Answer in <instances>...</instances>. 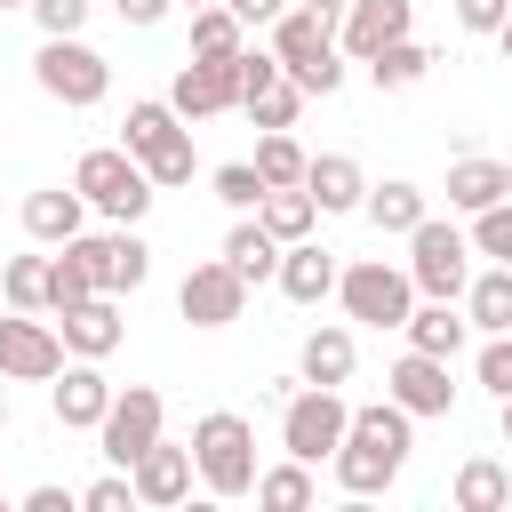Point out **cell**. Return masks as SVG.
Wrapping results in <instances>:
<instances>
[{
	"label": "cell",
	"instance_id": "cell-49",
	"mask_svg": "<svg viewBox=\"0 0 512 512\" xmlns=\"http://www.w3.org/2000/svg\"><path fill=\"white\" fill-rule=\"evenodd\" d=\"M0 432H8V392H0Z\"/></svg>",
	"mask_w": 512,
	"mask_h": 512
},
{
	"label": "cell",
	"instance_id": "cell-37",
	"mask_svg": "<svg viewBox=\"0 0 512 512\" xmlns=\"http://www.w3.org/2000/svg\"><path fill=\"white\" fill-rule=\"evenodd\" d=\"M240 112H248V120H256V128H296V112H304V88H296V80H288V72H280V80H272V88H264V96H248V104H240Z\"/></svg>",
	"mask_w": 512,
	"mask_h": 512
},
{
	"label": "cell",
	"instance_id": "cell-30",
	"mask_svg": "<svg viewBox=\"0 0 512 512\" xmlns=\"http://www.w3.org/2000/svg\"><path fill=\"white\" fill-rule=\"evenodd\" d=\"M424 72H432V48H424V40H416V32H408V40H392V48H376V56H368V80H376V88H384V96H400V88H416V80H424Z\"/></svg>",
	"mask_w": 512,
	"mask_h": 512
},
{
	"label": "cell",
	"instance_id": "cell-9",
	"mask_svg": "<svg viewBox=\"0 0 512 512\" xmlns=\"http://www.w3.org/2000/svg\"><path fill=\"white\" fill-rule=\"evenodd\" d=\"M176 312H184L192 328H232V320L248 312V280H240L224 256H208V264H192V272H184Z\"/></svg>",
	"mask_w": 512,
	"mask_h": 512
},
{
	"label": "cell",
	"instance_id": "cell-52",
	"mask_svg": "<svg viewBox=\"0 0 512 512\" xmlns=\"http://www.w3.org/2000/svg\"><path fill=\"white\" fill-rule=\"evenodd\" d=\"M504 184H512V160H504Z\"/></svg>",
	"mask_w": 512,
	"mask_h": 512
},
{
	"label": "cell",
	"instance_id": "cell-8",
	"mask_svg": "<svg viewBox=\"0 0 512 512\" xmlns=\"http://www.w3.org/2000/svg\"><path fill=\"white\" fill-rule=\"evenodd\" d=\"M64 368V328L40 312H8L0 320V376L8 384H48Z\"/></svg>",
	"mask_w": 512,
	"mask_h": 512
},
{
	"label": "cell",
	"instance_id": "cell-32",
	"mask_svg": "<svg viewBox=\"0 0 512 512\" xmlns=\"http://www.w3.org/2000/svg\"><path fill=\"white\" fill-rule=\"evenodd\" d=\"M240 48H248V24H240L224 0L192 8V56H240Z\"/></svg>",
	"mask_w": 512,
	"mask_h": 512
},
{
	"label": "cell",
	"instance_id": "cell-26",
	"mask_svg": "<svg viewBox=\"0 0 512 512\" xmlns=\"http://www.w3.org/2000/svg\"><path fill=\"white\" fill-rule=\"evenodd\" d=\"M456 512H512V472L496 456H464L456 464Z\"/></svg>",
	"mask_w": 512,
	"mask_h": 512
},
{
	"label": "cell",
	"instance_id": "cell-24",
	"mask_svg": "<svg viewBox=\"0 0 512 512\" xmlns=\"http://www.w3.org/2000/svg\"><path fill=\"white\" fill-rule=\"evenodd\" d=\"M512 184H504V160H488V152H464L456 168H448V208H464V216H480V208H496Z\"/></svg>",
	"mask_w": 512,
	"mask_h": 512
},
{
	"label": "cell",
	"instance_id": "cell-23",
	"mask_svg": "<svg viewBox=\"0 0 512 512\" xmlns=\"http://www.w3.org/2000/svg\"><path fill=\"white\" fill-rule=\"evenodd\" d=\"M296 368H304V384H352V368H360V344H352V328H312L304 336V352H296Z\"/></svg>",
	"mask_w": 512,
	"mask_h": 512
},
{
	"label": "cell",
	"instance_id": "cell-42",
	"mask_svg": "<svg viewBox=\"0 0 512 512\" xmlns=\"http://www.w3.org/2000/svg\"><path fill=\"white\" fill-rule=\"evenodd\" d=\"M88 8H96V0H32V24H40V40H48V32H80Z\"/></svg>",
	"mask_w": 512,
	"mask_h": 512
},
{
	"label": "cell",
	"instance_id": "cell-36",
	"mask_svg": "<svg viewBox=\"0 0 512 512\" xmlns=\"http://www.w3.org/2000/svg\"><path fill=\"white\" fill-rule=\"evenodd\" d=\"M208 184H216V200H224V208H240V216H256V208H264V192H272L256 160H224Z\"/></svg>",
	"mask_w": 512,
	"mask_h": 512
},
{
	"label": "cell",
	"instance_id": "cell-6",
	"mask_svg": "<svg viewBox=\"0 0 512 512\" xmlns=\"http://www.w3.org/2000/svg\"><path fill=\"white\" fill-rule=\"evenodd\" d=\"M408 280H416V296H464L472 288V232L424 216L408 232Z\"/></svg>",
	"mask_w": 512,
	"mask_h": 512
},
{
	"label": "cell",
	"instance_id": "cell-39",
	"mask_svg": "<svg viewBox=\"0 0 512 512\" xmlns=\"http://www.w3.org/2000/svg\"><path fill=\"white\" fill-rule=\"evenodd\" d=\"M472 256H496V264H512V192H504L496 208H480V216H472Z\"/></svg>",
	"mask_w": 512,
	"mask_h": 512
},
{
	"label": "cell",
	"instance_id": "cell-40",
	"mask_svg": "<svg viewBox=\"0 0 512 512\" xmlns=\"http://www.w3.org/2000/svg\"><path fill=\"white\" fill-rule=\"evenodd\" d=\"M80 504H88V512H128V504H136V480L112 464L104 480H88V488H80Z\"/></svg>",
	"mask_w": 512,
	"mask_h": 512
},
{
	"label": "cell",
	"instance_id": "cell-15",
	"mask_svg": "<svg viewBox=\"0 0 512 512\" xmlns=\"http://www.w3.org/2000/svg\"><path fill=\"white\" fill-rule=\"evenodd\" d=\"M56 328H64V352L72 360H104V352H120V336H128V320H120V296H80V304H64L56 312Z\"/></svg>",
	"mask_w": 512,
	"mask_h": 512
},
{
	"label": "cell",
	"instance_id": "cell-25",
	"mask_svg": "<svg viewBox=\"0 0 512 512\" xmlns=\"http://www.w3.org/2000/svg\"><path fill=\"white\" fill-rule=\"evenodd\" d=\"M224 264L256 288V280H280V240L264 232V216H240L232 232H224Z\"/></svg>",
	"mask_w": 512,
	"mask_h": 512
},
{
	"label": "cell",
	"instance_id": "cell-3",
	"mask_svg": "<svg viewBox=\"0 0 512 512\" xmlns=\"http://www.w3.org/2000/svg\"><path fill=\"white\" fill-rule=\"evenodd\" d=\"M32 80H40V96H56L64 112H88V104L112 96V64H104L80 32H48L40 56H32Z\"/></svg>",
	"mask_w": 512,
	"mask_h": 512
},
{
	"label": "cell",
	"instance_id": "cell-44",
	"mask_svg": "<svg viewBox=\"0 0 512 512\" xmlns=\"http://www.w3.org/2000/svg\"><path fill=\"white\" fill-rule=\"evenodd\" d=\"M80 496L72 488H56V480H40V488H24V512H72Z\"/></svg>",
	"mask_w": 512,
	"mask_h": 512
},
{
	"label": "cell",
	"instance_id": "cell-19",
	"mask_svg": "<svg viewBox=\"0 0 512 512\" xmlns=\"http://www.w3.org/2000/svg\"><path fill=\"white\" fill-rule=\"evenodd\" d=\"M304 192L320 200V216H352V208L368 200V176H360V160H352V152H312Z\"/></svg>",
	"mask_w": 512,
	"mask_h": 512
},
{
	"label": "cell",
	"instance_id": "cell-14",
	"mask_svg": "<svg viewBox=\"0 0 512 512\" xmlns=\"http://www.w3.org/2000/svg\"><path fill=\"white\" fill-rule=\"evenodd\" d=\"M384 392H392V400H400L408 416H448V408H456V384H448V360H440V352H416V344H408V352L392 360V376H384Z\"/></svg>",
	"mask_w": 512,
	"mask_h": 512
},
{
	"label": "cell",
	"instance_id": "cell-21",
	"mask_svg": "<svg viewBox=\"0 0 512 512\" xmlns=\"http://www.w3.org/2000/svg\"><path fill=\"white\" fill-rule=\"evenodd\" d=\"M416 352H440V360H456L464 352V336H472V312H456V296H424L416 312H408V328H400Z\"/></svg>",
	"mask_w": 512,
	"mask_h": 512
},
{
	"label": "cell",
	"instance_id": "cell-53",
	"mask_svg": "<svg viewBox=\"0 0 512 512\" xmlns=\"http://www.w3.org/2000/svg\"><path fill=\"white\" fill-rule=\"evenodd\" d=\"M0 504H8V488H0Z\"/></svg>",
	"mask_w": 512,
	"mask_h": 512
},
{
	"label": "cell",
	"instance_id": "cell-46",
	"mask_svg": "<svg viewBox=\"0 0 512 512\" xmlns=\"http://www.w3.org/2000/svg\"><path fill=\"white\" fill-rule=\"evenodd\" d=\"M224 8H232V16H240V24H272V16H280V8H288V0H224Z\"/></svg>",
	"mask_w": 512,
	"mask_h": 512
},
{
	"label": "cell",
	"instance_id": "cell-12",
	"mask_svg": "<svg viewBox=\"0 0 512 512\" xmlns=\"http://www.w3.org/2000/svg\"><path fill=\"white\" fill-rule=\"evenodd\" d=\"M72 248L96 264V288H104V296H136V288L152 280V248L136 240V224H120V232H80Z\"/></svg>",
	"mask_w": 512,
	"mask_h": 512
},
{
	"label": "cell",
	"instance_id": "cell-17",
	"mask_svg": "<svg viewBox=\"0 0 512 512\" xmlns=\"http://www.w3.org/2000/svg\"><path fill=\"white\" fill-rule=\"evenodd\" d=\"M408 24H416V0H352V8H344V32H336V48H344L352 64H368L376 48L408 40Z\"/></svg>",
	"mask_w": 512,
	"mask_h": 512
},
{
	"label": "cell",
	"instance_id": "cell-22",
	"mask_svg": "<svg viewBox=\"0 0 512 512\" xmlns=\"http://www.w3.org/2000/svg\"><path fill=\"white\" fill-rule=\"evenodd\" d=\"M360 216L376 224V232H416L432 208H424V184H408V176H384V184H368V200H360Z\"/></svg>",
	"mask_w": 512,
	"mask_h": 512
},
{
	"label": "cell",
	"instance_id": "cell-7",
	"mask_svg": "<svg viewBox=\"0 0 512 512\" xmlns=\"http://www.w3.org/2000/svg\"><path fill=\"white\" fill-rule=\"evenodd\" d=\"M160 416H168V408H160V392H152V384H128V392H112V408H104V424H96V448H104V464H120V472H128V464H136V456L160 440Z\"/></svg>",
	"mask_w": 512,
	"mask_h": 512
},
{
	"label": "cell",
	"instance_id": "cell-28",
	"mask_svg": "<svg viewBox=\"0 0 512 512\" xmlns=\"http://www.w3.org/2000/svg\"><path fill=\"white\" fill-rule=\"evenodd\" d=\"M256 216H264V232H272V240L288 248V240H312V224H320V200H312L304 184H272Z\"/></svg>",
	"mask_w": 512,
	"mask_h": 512
},
{
	"label": "cell",
	"instance_id": "cell-38",
	"mask_svg": "<svg viewBox=\"0 0 512 512\" xmlns=\"http://www.w3.org/2000/svg\"><path fill=\"white\" fill-rule=\"evenodd\" d=\"M144 176L160 184V192H176V184H192V128H176L160 152H144Z\"/></svg>",
	"mask_w": 512,
	"mask_h": 512
},
{
	"label": "cell",
	"instance_id": "cell-50",
	"mask_svg": "<svg viewBox=\"0 0 512 512\" xmlns=\"http://www.w3.org/2000/svg\"><path fill=\"white\" fill-rule=\"evenodd\" d=\"M176 8H208V0H176Z\"/></svg>",
	"mask_w": 512,
	"mask_h": 512
},
{
	"label": "cell",
	"instance_id": "cell-29",
	"mask_svg": "<svg viewBox=\"0 0 512 512\" xmlns=\"http://www.w3.org/2000/svg\"><path fill=\"white\" fill-rule=\"evenodd\" d=\"M176 128H184V112H176L168 96H136V104H128V120H120V144L144 160V152H160Z\"/></svg>",
	"mask_w": 512,
	"mask_h": 512
},
{
	"label": "cell",
	"instance_id": "cell-20",
	"mask_svg": "<svg viewBox=\"0 0 512 512\" xmlns=\"http://www.w3.org/2000/svg\"><path fill=\"white\" fill-rule=\"evenodd\" d=\"M280 296H288V304L336 296V256H328L320 240H288V248H280Z\"/></svg>",
	"mask_w": 512,
	"mask_h": 512
},
{
	"label": "cell",
	"instance_id": "cell-33",
	"mask_svg": "<svg viewBox=\"0 0 512 512\" xmlns=\"http://www.w3.org/2000/svg\"><path fill=\"white\" fill-rule=\"evenodd\" d=\"M0 296H8V312H48V256H8Z\"/></svg>",
	"mask_w": 512,
	"mask_h": 512
},
{
	"label": "cell",
	"instance_id": "cell-18",
	"mask_svg": "<svg viewBox=\"0 0 512 512\" xmlns=\"http://www.w3.org/2000/svg\"><path fill=\"white\" fill-rule=\"evenodd\" d=\"M80 224H88V200H80V184L24 192V240H40V248H64V240H80Z\"/></svg>",
	"mask_w": 512,
	"mask_h": 512
},
{
	"label": "cell",
	"instance_id": "cell-51",
	"mask_svg": "<svg viewBox=\"0 0 512 512\" xmlns=\"http://www.w3.org/2000/svg\"><path fill=\"white\" fill-rule=\"evenodd\" d=\"M0 8H32V0H0Z\"/></svg>",
	"mask_w": 512,
	"mask_h": 512
},
{
	"label": "cell",
	"instance_id": "cell-13",
	"mask_svg": "<svg viewBox=\"0 0 512 512\" xmlns=\"http://www.w3.org/2000/svg\"><path fill=\"white\" fill-rule=\"evenodd\" d=\"M128 480H136V504H152V512H168V504H184L192 496V480H200V464H192V440H152L136 464H128Z\"/></svg>",
	"mask_w": 512,
	"mask_h": 512
},
{
	"label": "cell",
	"instance_id": "cell-5",
	"mask_svg": "<svg viewBox=\"0 0 512 512\" xmlns=\"http://www.w3.org/2000/svg\"><path fill=\"white\" fill-rule=\"evenodd\" d=\"M336 296H344V312H352L360 328H408V312H416L408 264H384V256L344 264V272H336Z\"/></svg>",
	"mask_w": 512,
	"mask_h": 512
},
{
	"label": "cell",
	"instance_id": "cell-47",
	"mask_svg": "<svg viewBox=\"0 0 512 512\" xmlns=\"http://www.w3.org/2000/svg\"><path fill=\"white\" fill-rule=\"evenodd\" d=\"M496 424H504V448H512V392L496 400Z\"/></svg>",
	"mask_w": 512,
	"mask_h": 512
},
{
	"label": "cell",
	"instance_id": "cell-11",
	"mask_svg": "<svg viewBox=\"0 0 512 512\" xmlns=\"http://www.w3.org/2000/svg\"><path fill=\"white\" fill-rule=\"evenodd\" d=\"M168 104H176L184 120H216V112H232V104H240V56H192V64H176Z\"/></svg>",
	"mask_w": 512,
	"mask_h": 512
},
{
	"label": "cell",
	"instance_id": "cell-43",
	"mask_svg": "<svg viewBox=\"0 0 512 512\" xmlns=\"http://www.w3.org/2000/svg\"><path fill=\"white\" fill-rule=\"evenodd\" d=\"M504 16H512V0H456V24H464V32H488V40H496Z\"/></svg>",
	"mask_w": 512,
	"mask_h": 512
},
{
	"label": "cell",
	"instance_id": "cell-1",
	"mask_svg": "<svg viewBox=\"0 0 512 512\" xmlns=\"http://www.w3.org/2000/svg\"><path fill=\"white\" fill-rule=\"evenodd\" d=\"M192 464L208 496H256V424L240 408H208L192 424Z\"/></svg>",
	"mask_w": 512,
	"mask_h": 512
},
{
	"label": "cell",
	"instance_id": "cell-34",
	"mask_svg": "<svg viewBox=\"0 0 512 512\" xmlns=\"http://www.w3.org/2000/svg\"><path fill=\"white\" fill-rule=\"evenodd\" d=\"M80 296H96V264L64 240V248L48 256V312H64V304H80Z\"/></svg>",
	"mask_w": 512,
	"mask_h": 512
},
{
	"label": "cell",
	"instance_id": "cell-4",
	"mask_svg": "<svg viewBox=\"0 0 512 512\" xmlns=\"http://www.w3.org/2000/svg\"><path fill=\"white\" fill-rule=\"evenodd\" d=\"M344 432H352V400H344V384H304V392L280 400V448H288V456L320 464V456L344 448Z\"/></svg>",
	"mask_w": 512,
	"mask_h": 512
},
{
	"label": "cell",
	"instance_id": "cell-31",
	"mask_svg": "<svg viewBox=\"0 0 512 512\" xmlns=\"http://www.w3.org/2000/svg\"><path fill=\"white\" fill-rule=\"evenodd\" d=\"M320 488H312V464L304 456H288V464H272V472H256V504L264 512H304Z\"/></svg>",
	"mask_w": 512,
	"mask_h": 512
},
{
	"label": "cell",
	"instance_id": "cell-41",
	"mask_svg": "<svg viewBox=\"0 0 512 512\" xmlns=\"http://www.w3.org/2000/svg\"><path fill=\"white\" fill-rule=\"evenodd\" d=\"M472 368H480V384H488V392H496V400H504V392H512V336H488V344H480V360H472Z\"/></svg>",
	"mask_w": 512,
	"mask_h": 512
},
{
	"label": "cell",
	"instance_id": "cell-2",
	"mask_svg": "<svg viewBox=\"0 0 512 512\" xmlns=\"http://www.w3.org/2000/svg\"><path fill=\"white\" fill-rule=\"evenodd\" d=\"M72 184H80V200H88V208H104L112 224H136V216L160 200V184L144 176V160H136L128 144H96V152H80Z\"/></svg>",
	"mask_w": 512,
	"mask_h": 512
},
{
	"label": "cell",
	"instance_id": "cell-35",
	"mask_svg": "<svg viewBox=\"0 0 512 512\" xmlns=\"http://www.w3.org/2000/svg\"><path fill=\"white\" fill-rule=\"evenodd\" d=\"M256 168H264V184H304L312 152H304L288 128H264V136H256Z\"/></svg>",
	"mask_w": 512,
	"mask_h": 512
},
{
	"label": "cell",
	"instance_id": "cell-45",
	"mask_svg": "<svg viewBox=\"0 0 512 512\" xmlns=\"http://www.w3.org/2000/svg\"><path fill=\"white\" fill-rule=\"evenodd\" d=\"M112 8H120V24H136V32H152V24H160V16L176 8V0H112Z\"/></svg>",
	"mask_w": 512,
	"mask_h": 512
},
{
	"label": "cell",
	"instance_id": "cell-10",
	"mask_svg": "<svg viewBox=\"0 0 512 512\" xmlns=\"http://www.w3.org/2000/svg\"><path fill=\"white\" fill-rule=\"evenodd\" d=\"M328 464H336V488H344V496H384V488L400 480L408 448H400V440H384V432H360V424H352V432H344V448H336Z\"/></svg>",
	"mask_w": 512,
	"mask_h": 512
},
{
	"label": "cell",
	"instance_id": "cell-27",
	"mask_svg": "<svg viewBox=\"0 0 512 512\" xmlns=\"http://www.w3.org/2000/svg\"><path fill=\"white\" fill-rule=\"evenodd\" d=\"M464 312H472V328H480V336H512V264H488V272H472V288H464Z\"/></svg>",
	"mask_w": 512,
	"mask_h": 512
},
{
	"label": "cell",
	"instance_id": "cell-16",
	"mask_svg": "<svg viewBox=\"0 0 512 512\" xmlns=\"http://www.w3.org/2000/svg\"><path fill=\"white\" fill-rule=\"evenodd\" d=\"M112 376L96 368V360H72V368H56V392H48V408H56V424L64 432H96L104 424V408H112Z\"/></svg>",
	"mask_w": 512,
	"mask_h": 512
},
{
	"label": "cell",
	"instance_id": "cell-48",
	"mask_svg": "<svg viewBox=\"0 0 512 512\" xmlns=\"http://www.w3.org/2000/svg\"><path fill=\"white\" fill-rule=\"evenodd\" d=\"M496 48H504V64H512V16H504V32H496Z\"/></svg>",
	"mask_w": 512,
	"mask_h": 512
}]
</instances>
